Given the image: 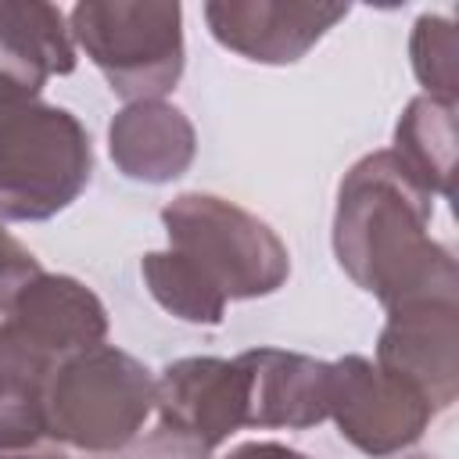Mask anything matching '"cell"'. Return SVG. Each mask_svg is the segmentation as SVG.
<instances>
[{
	"instance_id": "obj_7",
	"label": "cell",
	"mask_w": 459,
	"mask_h": 459,
	"mask_svg": "<svg viewBox=\"0 0 459 459\" xmlns=\"http://www.w3.org/2000/svg\"><path fill=\"white\" fill-rule=\"evenodd\" d=\"M154 409L165 434L204 455L247 427V369L219 355L176 359L154 377Z\"/></svg>"
},
{
	"instance_id": "obj_20",
	"label": "cell",
	"mask_w": 459,
	"mask_h": 459,
	"mask_svg": "<svg viewBox=\"0 0 459 459\" xmlns=\"http://www.w3.org/2000/svg\"><path fill=\"white\" fill-rule=\"evenodd\" d=\"M222 459H312L290 445H280V441H244L237 448H230Z\"/></svg>"
},
{
	"instance_id": "obj_8",
	"label": "cell",
	"mask_w": 459,
	"mask_h": 459,
	"mask_svg": "<svg viewBox=\"0 0 459 459\" xmlns=\"http://www.w3.org/2000/svg\"><path fill=\"white\" fill-rule=\"evenodd\" d=\"M373 362L423 394L434 412L448 409L459 398V301L387 308Z\"/></svg>"
},
{
	"instance_id": "obj_15",
	"label": "cell",
	"mask_w": 459,
	"mask_h": 459,
	"mask_svg": "<svg viewBox=\"0 0 459 459\" xmlns=\"http://www.w3.org/2000/svg\"><path fill=\"white\" fill-rule=\"evenodd\" d=\"M140 276L151 298L176 319L194 323V326H219L226 316V298L215 294L201 273L179 258L172 247L165 251H147L140 258Z\"/></svg>"
},
{
	"instance_id": "obj_5",
	"label": "cell",
	"mask_w": 459,
	"mask_h": 459,
	"mask_svg": "<svg viewBox=\"0 0 459 459\" xmlns=\"http://www.w3.org/2000/svg\"><path fill=\"white\" fill-rule=\"evenodd\" d=\"M93 176L86 126L61 104H29L0 118V226L65 212Z\"/></svg>"
},
{
	"instance_id": "obj_17",
	"label": "cell",
	"mask_w": 459,
	"mask_h": 459,
	"mask_svg": "<svg viewBox=\"0 0 459 459\" xmlns=\"http://www.w3.org/2000/svg\"><path fill=\"white\" fill-rule=\"evenodd\" d=\"M409 61L427 97L459 100V39L448 14H420L409 36Z\"/></svg>"
},
{
	"instance_id": "obj_1",
	"label": "cell",
	"mask_w": 459,
	"mask_h": 459,
	"mask_svg": "<svg viewBox=\"0 0 459 459\" xmlns=\"http://www.w3.org/2000/svg\"><path fill=\"white\" fill-rule=\"evenodd\" d=\"M434 194L387 151L362 154L337 186L333 255L384 308L459 301L455 255L430 237Z\"/></svg>"
},
{
	"instance_id": "obj_16",
	"label": "cell",
	"mask_w": 459,
	"mask_h": 459,
	"mask_svg": "<svg viewBox=\"0 0 459 459\" xmlns=\"http://www.w3.org/2000/svg\"><path fill=\"white\" fill-rule=\"evenodd\" d=\"M0 459H68V448L50 437L43 387L0 384Z\"/></svg>"
},
{
	"instance_id": "obj_9",
	"label": "cell",
	"mask_w": 459,
	"mask_h": 459,
	"mask_svg": "<svg viewBox=\"0 0 459 459\" xmlns=\"http://www.w3.org/2000/svg\"><path fill=\"white\" fill-rule=\"evenodd\" d=\"M201 11L226 50L255 65H294L351 7L323 0H208Z\"/></svg>"
},
{
	"instance_id": "obj_21",
	"label": "cell",
	"mask_w": 459,
	"mask_h": 459,
	"mask_svg": "<svg viewBox=\"0 0 459 459\" xmlns=\"http://www.w3.org/2000/svg\"><path fill=\"white\" fill-rule=\"evenodd\" d=\"M387 459H434L427 452H398V455H387Z\"/></svg>"
},
{
	"instance_id": "obj_10",
	"label": "cell",
	"mask_w": 459,
	"mask_h": 459,
	"mask_svg": "<svg viewBox=\"0 0 459 459\" xmlns=\"http://www.w3.org/2000/svg\"><path fill=\"white\" fill-rule=\"evenodd\" d=\"M0 319L54 366L108 337L104 301L82 280L43 265L0 305Z\"/></svg>"
},
{
	"instance_id": "obj_18",
	"label": "cell",
	"mask_w": 459,
	"mask_h": 459,
	"mask_svg": "<svg viewBox=\"0 0 459 459\" xmlns=\"http://www.w3.org/2000/svg\"><path fill=\"white\" fill-rule=\"evenodd\" d=\"M47 68L36 65L32 57H25L18 47H11L7 39H0V118L29 108L39 100L43 86H47Z\"/></svg>"
},
{
	"instance_id": "obj_4",
	"label": "cell",
	"mask_w": 459,
	"mask_h": 459,
	"mask_svg": "<svg viewBox=\"0 0 459 459\" xmlns=\"http://www.w3.org/2000/svg\"><path fill=\"white\" fill-rule=\"evenodd\" d=\"M79 50L126 104L161 100L186 65L183 7L169 0H79L68 11Z\"/></svg>"
},
{
	"instance_id": "obj_19",
	"label": "cell",
	"mask_w": 459,
	"mask_h": 459,
	"mask_svg": "<svg viewBox=\"0 0 459 459\" xmlns=\"http://www.w3.org/2000/svg\"><path fill=\"white\" fill-rule=\"evenodd\" d=\"M54 362L29 348L4 319H0V384H32L43 387Z\"/></svg>"
},
{
	"instance_id": "obj_14",
	"label": "cell",
	"mask_w": 459,
	"mask_h": 459,
	"mask_svg": "<svg viewBox=\"0 0 459 459\" xmlns=\"http://www.w3.org/2000/svg\"><path fill=\"white\" fill-rule=\"evenodd\" d=\"M0 39L47 68V75H72L79 47L61 7L43 0H0Z\"/></svg>"
},
{
	"instance_id": "obj_12",
	"label": "cell",
	"mask_w": 459,
	"mask_h": 459,
	"mask_svg": "<svg viewBox=\"0 0 459 459\" xmlns=\"http://www.w3.org/2000/svg\"><path fill=\"white\" fill-rule=\"evenodd\" d=\"M108 154L126 179L161 186L194 165L197 129L169 100H136L111 118Z\"/></svg>"
},
{
	"instance_id": "obj_13",
	"label": "cell",
	"mask_w": 459,
	"mask_h": 459,
	"mask_svg": "<svg viewBox=\"0 0 459 459\" xmlns=\"http://www.w3.org/2000/svg\"><path fill=\"white\" fill-rule=\"evenodd\" d=\"M402 165L434 194L452 197L455 176V104L437 97H412L394 126V147Z\"/></svg>"
},
{
	"instance_id": "obj_11",
	"label": "cell",
	"mask_w": 459,
	"mask_h": 459,
	"mask_svg": "<svg viewBox=\"0 0 459 459\" xmlns=\"http://www.w3.org/2000/svg\"><path fill=\"white\" fill-rule=\"evenodd\" d=\"M237 359L247 369V427L308 430L326 420L330 362L283 348H251Z\"/></svg>"
},
{
	"instance_id": "obj_6",
	"label": "cell",
	"mask_w": 459,
	"mask_h": 459,
	"mask_svg": "<svg viewBox=\"0 0 459 459\" xmlns=\"http://www.w3.org/2000/svg\"><path fill=\"white\" fill-rule=\"evenodd\" d=\"M437 412L398 377L384 373L366 355H341L330 362L326 420L337 423L341 437L369 459L405 452L423 437Z\"/></svg>"
},
{
	"instance_id": "obj_3",
	"label": "cell",
	"mask_w": 459,
	"mask_h": 459,
	"mask_svg": "<svg viewBox=\"0 0 459 459\" xmlns=\"http://www.w3.org/2000/svg\"><path fill=\"white\" fill-rule=\"evenodd\" d=\"M169 247L230 301L276 294L290 276V251L276 230L219 194H179L161 208Z\"/></svg>"
},
{
	"instance_id": "obj_2",
	"label": "cell",
	"mask_w": 459,
	"mask_h": 459,
	"mask_svg": "<svg viewBox=\"0 0 459 459\" xmlns=\"http://www.w3.org/2000/svg\"><path fill=\"white\" fill-rule=\"evenodd\" d=\"M154 409V373L115 344L61 359L43 384L50 437L90 455L126 448Z\"/></svg>"
}]
</instances>
